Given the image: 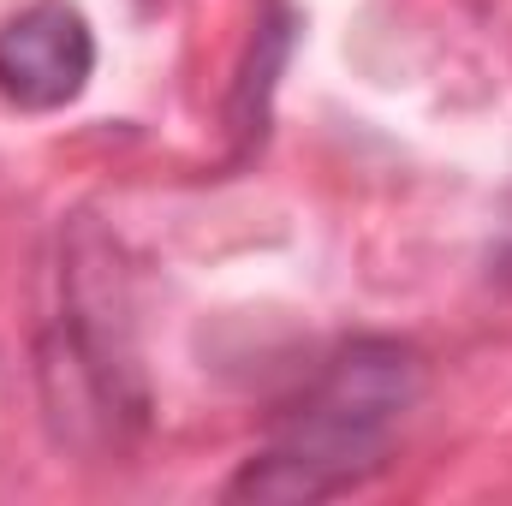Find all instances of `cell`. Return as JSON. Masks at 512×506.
<instances>
[{
    "label": "cell",
    "mask_w": 512,
    "mask_h": 506,
    "mask_svg": "<svg viewBox=\"0 0 512 506\" xmlns=\"http://www.w3.org/2000/svg\"><path fill=\"white\" fill-rule=\"evenodd\" d=\"M423 393V358L399 340L346 346L233 477V501H328L382 465L393 429Z\"/></svg>",
    "instance_id": "1"
},
{
    "label": "cell",
    "mask_w": 512,
    "mask_h": 506,
    "mask_svg": "<svg viewBox=\"0 0 512 506\" xmlns=\"http://www.w3.org/2000/svg\"><path fill=\"white\" fill-rule=\"evenodd\" d=\"M96 72V36L78 6L36 0L0 24V96L24 114H54L84 96Z\"/></svg>",
    "instance_id": "2"
},
{
    "label": "cell",
    "mask_w": 512,
    "mask_h": 506,
    "mask_svg": "<svg viewBox=\"0 0 512 506\" xmlns=\"http://www.w3.org/2000/svg\"><path fill=\"white\" fill-rule=\"evenodd\" d=\"M501 274H507V280H512V251H507V268H501Z\"/></svg>",
    "instance_id": "3"
}]
</instances>
